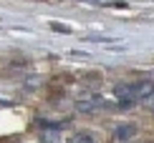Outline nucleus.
I'll return each instance as SVG.
<instances>
[{
  "mask_svg": "<svg viewBox=\"0 0 154 143\" xmlns=\"http://www.w3.org/2000/svg\"><path fill=\"white\" fill-rule=\"evenodd\" d=\"M114 95H116L119 106H131L137 101V83H119V86H114Z\"/></svg>",
  "mask_w": 154,
  "mask_h": 143,
  "instance_id": "obj_1",
  "label": "nucleus"
},
{
  "mask_svg": "<svg viewBox=\"0 0 154 143\" xmlns=\"http://www.w3.org/2000/svg\"><path fill=\"white\" fill-rule=\"evenodd\" d=\"M104 106V98H101L99 93H86L81 95L79 101H76V110H81V113H94V110H99Z\"/></svg>",
  "mask_w": 154,
  "mask_h": 143,
  "instance_id": "obj_2",
  "label": "nucleus"
},
{
  "mask_svg": "<svg viewBox=\"0 0 154 143\" xmlns=\"http://www.w3.org/2000/svg\"><path fill=\"white\" fill-rule=\"evenodd\" d=\"M134 136H137V126H134V123H124V126H119L116 131H114V141L129 143V141H134Z\"/></svg>",
  "mask_w": 154,
  "mask_h": 143,
  "instance_id": "obj_3",
  "label": "nucleus"
},
{
  "mask_svg": "<svg viewBox=\"0 0 154 143\" xmlns=\"http://www.w3.org/2000/svg\"><path fill=\"white\" fill-rule=\"evenodd\" d=\"M152 93H154V83L152 80H139L137 83V101L152 98Z\"/></svg>",
  "mask_w": 154,
  "mask_h": 143,
  "instance_id": "obj_4",
  "label": "nucleus"
},
{
  "mask_svg": "<svg viewBox=\"0 0 154 143\" xmlns=\"http://www.w3.org/2000/svg\"><path fill=\"white\" fill-rule=\"evenodd\" d=\"M68 143H96V138H94V133H88V131H79V133H73L71 138H68Z\"/></svg>",
  "mask_w": 154,
  "mask_h": 143,
  "instance_id": "obj_5",
  "label": "nucleus"
},
{
  "mask_svg": "<svg viewBox=\"0 0 154 143\" xmlns=\"http://www.w3.org/2000/svg\"><path fill=\"white\" fill-rule=\"evenodd\" d=\"M111 143H121V141H111ZM129 143H131V141H129Z\"/></svg>",
  "mask_w": 154,
  "mask_h": 143,
  "instance_id": "obj_6",
  "label": "nucleus"
},
{
  "mask_svg": "<svg viewBox=\"0 0 154 143\" xmlns=\"http://www.w3.org/2000/svg\"><path fill=\"white\" fill-rule=\"evenodd\" d=\"M149 143H154V141H149Z\"/></svg>",
  "mask_w": 154,
  "mask_h": 143,
  "instance_id": "obj_7",
  "label": "nucleus"
}]
</instances>
